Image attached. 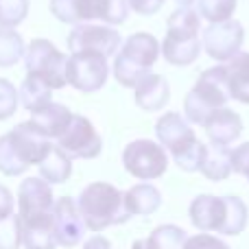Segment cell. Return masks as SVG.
Instances as JSON below:
<instances>
[{
  "instance_id": "6da1fadb",
  "label": "cell",
  "mask_w": 249,
  "mask_h": 249,
  "mask_svg": "<svg viewBox=\"0 0 249 249\" xmlns=\"http://www.w3.org/2000/svg\"><path fill=\"white\" fill-rule=\"evenodd\" d=\"M53 149V142L31 121L20 123L0 138V173L16 177L39 164Z\"/></svg>"
},
{
  "instance_id": "7a4b0ae2",
  "label": "cell",
  "mask_w": 249,
  "mask_h": 249,
  "mask_svg": "<svg viewBox=\"0 0 249 249\" xmlns=\"http://www.w3.org/2000/svg\"><path fill=\"white\" fill-rule=\"evenodd\" d=\"M77 208L88 230L103 232L112 225L127 223L131 214L124 208V193L107 181H92L81 190Z\"/></svg>"
},
{
  "instance_id": "3957f363",
  "label": "cell",
  "mask_w": 249,
  "mask_h": 249,
  "mask_svg": "<svg viewBox=\"0 0 249 249\" xmlns=\"http://www.w3.org/2000/svg\"><path fill=\"white\" fill-rule=\"evenodd\" d=\"M168 31L164 37L160 53L173 66H190L199 59L201 53V16L190 7H177L168 16Z\"/></svg>"
},
{
  "instance_id": "277c9868",
  "label": "cell",
  "mask_w": 249,
  "mask_h": 249,
  "mask_svg": "<svg viewBox=\"0 0 249 249\" xmlns=\"http://www.w3.org/2000/svg\"><path fill=\"white\" fill-rule=\"evenodd\" d=\"M160 57V42L151 33H133L124 39L114 59V77L124 88H136Z\"/></svg>"
},
{
  "instance_id": "5b68a950",
  "label": "cell",
  "mask_w": 249,
  "mask_h": 249,
  "mask_svg": "<svg viewBox=\"0 0 249 249\" xmlns=\"http://www.w3.org/2000/svg\"><path fill=\"white\" fill-rule=\"evenodd\" d=\"M228 99H230V92H228V72H225V66L208 68L197 79L193 90L186 94V101H184L186 121H190L195 124H206V121L216 109L228 103Z\"/></svg>"
},
{
  "instance_id": "8992f818",
  "label": "cell",
  "mask_w": 249,
  "mask_h": 249,
  "mask_svg": "<svg viewBox=\"0 0 249 249\" xmlns=\"http://www.w3.org/2000/svg\"><path fill=\"white\" fill-rule=\"evenodd\" d=\"M24 64L29 74H35L48 83L51 90L66 86V64L68 57L48 39H33L24 51Z\"/></svg>"
},
{
  "instance_id": "52a82bcc",
  "label": "cell",
  "mask_w": 249,
  "mask_h": 249,
  "mask_svg": "<svg viewBox=\"0 0 249 249\" xmlns=\"http://www.w3.org/2000/svg\"><path fill=\"white\" fill-rule=\"evenodd\" d=\"M123 166L129 175L138 177L142 181L158 179L168 168V153L160 142L138 138L129 142L123 151Z\"/></svg>"
},
{
  "instance_id": "ba28073f",
  "label": "cell",
  "mask_w": 249,
  "mask_h": 249,
  "mask_svg": "<svg viewBox=\"0 0 249 249\" xmlns=\"http://www.w3.org/2000/svg\"><path fill=\"white\" fill-rule=\"evenodd\" d=\"M109 77L107 57L101 53H70L66 64V83L79 92H96L105 86Z\"/></svg>"
},
{
  "instance_id": "9c48e42d",
  "label": "cell",
  "mask_w": 249,
  "mask_h": 249,
  "mask_svg": "<svg viewBox=\"0 0 249 249\" xmlns=\"http://www.w3.org/2000/svg\"><path fill=\"white\" fill-rule=\"evenodd\" d=\"M57 146L70 160H92L99 158L101 149H103V140H101L99 131L94 129V124L86 116L74 114L70 124L66 127V131L57 138Z\"/></svg>"
},
{
  "instance_id": "30bf717a",
  "label": "cell",
  "mask_w": 249,
  "mask_h": 249,
  "mask_svg": "<svg viewBox=\"0 0 249 249\" xmlns=\"http://www.w3.org/2000/svg\"><path fill=\"white\" fill-rule=\"evenodd\" d=\"M121 48V33L114 26L105 24H77L68 35V51L70 53H101L112 57Z\"/></svg>"
},
{
  "instance_id": "8fae6325",
  "label": "cell",
  "mask_w": 249,
  "mask_h": 249,
  "mask_svg": "<svg viewBox=\"0 0 249 249\" xmlns=\"http://www.w3.org/2000/svg\"><path fill=\"white\" fill-rule=\"evenodd\" d=\"M243 39H245V31L238 20H225L210 24L203 31L201 46L212 59L216 61H230L241 53Z\"/></svg>"
},
{
  "instance_id": "7c38bea8",
  "label": "cell",
  "mask_w": 249,
  "mask_h": 249,
  "mask_svg": "<svg viewBox=\"0 0 249 249\" xmlns=\"http://www.w3.org/2000/svg\"><path fill=\"white\" fill-rule=\"evenodd\" d=\"M55 206V195H53L51 184L42 177H26L18 188V216L20 223L42 219V216L53 214Z\"/></svg>"
},
{
  "instance_id": "4fadbf2b",
  "label": "cell",
  "mask_w": 249,
  "mask_h": 249,
  "mask_svg": "<svg viewBox=\"0 0 249 249\" xmlns=\"http://www.w3.org/2000/svg\"><path fill=\"white\" fill-rule=\"evenodd\" d=\"M53 223H55L57 245L74 247L86 236V223L81 219V212L72 197H59L53 206Z\"/></svg>"
},
{
  "instance_id": "5bb4252c",
  "label": "cell",
  "mask_w": 249,
  "mask_h": 249,
  "mask_svg": "<svg viewBox=\"0 0 249 249\" xmlns=\"http://www.w3.org/2000/svg\"><path fill=\"white\" fill-rule=\"evenodd\" d=\"M155 136H158L160 144L168 151L171 155H177L190 146L197 136L190 129V124L186 118H181V114L177 112H168L164 114L162 118H158V124H155Z\"/></svg>"
},
{
  "instance_id": "9a60e30c",
  "label": "cell",
  "mask_w": 249,
  "mask_h": 249,
  "mask_svg": "<svg viewBox=\"0 0 249 249\" xmlns=\"http://www.w3.org/2000/svg\"><path fill=\"white\" fill-rule=\"evenodd\" d=\"M203 127H206V133L210 138V144H216V146H230L243 133L241 116L234 109H228V107H219L208 118Z\"/></svg>"
},
{
  "instance_id": "2e32d148",
  "label": "cell",
  "mask_w": 249,
  "mask_h": 249,
  "mask_svg": "<svg viewBox=\"0 0 249 249\" xmlns=\"http://www.w3.org/2000/svg\"><path fill=\"white\" fill-rule=\"evenodd\" d=\"M190 221L199 232H216L223 223V197L214 195H199L190 203Z\"/></svg>"
},
{
  "instance_id": "e0dca14e",
  "label": "cell",
  "mask_w": 249,
  "mask_h": 249,
  "mask_svg": "<svg viewBox=\"0 0 249 249\" xmlns=\"http://www.w3.org/2000/svg\"><path fill=\"white\" fill-rule=\"evenodd\" d=\"M136 103L144 112H158L171 101V86L162 74H146L136 88Z\"/></svg>"
},
{
  "instance_id": "ac0fdd59",
  "label": "cell",
  "mask_w": 249,
  "mask_h": 249,
  "mask_svg": "<svg viewBox=\"0 0 249 249\" xmlns=\"http://www.w3.org/2000/svg\"><path fill=\"white\" fill-rule=\"evenodd\" d=\"M74 114L70 112L66 105L61 103H55V101H51L48 105H44L42 109H37V112L31 114L29 121L35 124V127L39 129V131L44 133V136L48 138V140H53V138H59L61 133L66 131V127L70 124Z\"/></svg>"
},
{
  "instance_id": "d6986e66",
  "label": "cell",
  "mask_w": 249,
  "mask_h": 249,
  "mask_svg": "<svg viewBox=\"0 0 249 249\" xmlns=\"http://www.w3.org/2000/svg\"><path fill=\"white\" fill-rule=\"evenodd\" d=\"M101 0H51V13L66 24H88L99 20Z\"/></svg>"
},
{
  "instance_id": "ffe728a7",
  "label": "cell",
  "mask_w": 249,
  "mask_h": 249,
  "mask_svg": "<svg viewBox=\"0 0 249 249\" xmlns=\"http://www.w3.org/2000/svg\"><path fill=\"white\" fill-rule=\"evenodd\" d=\"M162 206V193L153 184H136L124 193V208L131 216H149Z\"/></svg>"
},
{
  "instance_id": "44dd1931",
  "label": "cell",
  "mask_w": 249,
  "mask_h": 249,
  "mask_svg": "<svg viewBox=\"0 0 249 249\" xmlns=\"http://www.w3.org/2000/svg\"><path fill=\"white\" fill-rule=\"evenodd\" d=\"M228 92L230 99L249 105V53H238L228 61Z\"/></svg>"
},
{
  "instance_id": "7402d4cb",
  "label": "cell",
  "mask_w": 249,
  "mask_h": 249,
  "mask_svg": "<svg viewBox=\"0 0 249 249\" xmlns=\"http://www.w3.org/2000/svg\"><path fill=\"white\" fill-rule=\"evenodd\" d=\"M22 245L26 249H55L57 238L53 214L22 223Z\"/></svg>"
},
{
  "instance_id": "603a6c76",
  "label": "cell",
  "mask_w": 249,
  "mask_h": 249,
  "mask_svg": "<svg viewBox=\"0 0 249 249\" xmlns=\"http://www.w3.org/2000/svg\"><path fill=\"white\" fill-rule=\"evenodd\" d=\"M37 166H39V177L51 186L64 184V181H68V177L72 175V160L55 144H53V149L48 151L46 158H44Z\"/></svg>"
},
{
  "instance_id": "cb8c5ba5",
  "label": "cell",
  "mask_w": 249,
  "mask_h": 249,
  "mask_svg": "<svg viewBox=\"0 0 249 249\" xmlns=\"http://www.w3.org/2000/svg\"><path fill=\"white\" fill-rule=\"evenodd\" d=\"M201 173L210 181H223L232 175V149L210 144L201 164Z\"/></svg>"
},
{
  "instance_id": "d4e9b609",
  "label": "cell",
  "mask_w": 249,
  "mask_h": 249,
  "mask_svg": "<svg viewBox=\"0 0 249 249\" xmlns=\"http://www.w3.org/2000/svg\"><path fill=\"white\" fill-rule=\"evenodd\" d=\"M18 92H20L22 107L31 114L42 109L44 105H48L53 101V90L48 88V83L42 81L39 77H35V74H26V79L22 81Z\"/></svg>"
},
{
  "instance_id": "484cf974",
  "label": "cell",
  "mask_w": 249,
  "mask_h": 249,
  "mask_svg": "<svg viewBox=\"0 0 249 249\" xmlns=\"http://www.w3.org/2000/svg\"><path fill=\"white\" fill-rule=\"evenodd\" d=\"M247 206L238 197H223V223L219 228V234L223 236H238L247 228Z\"/></svg>"
},
{
  "instance_id": "4316f807",
  "label": "cell",
  "mask_w": 249,
  "mask_h": 249,
  "mask_svg": "<svg viewBox=\"0 0 249 249\" xmlns=\"http://www.w3.org/2000/svg\"><path fill=\"white\" fill-rule=\"evenodd\" d=\"M26 44L16 29L0 26V68H11L24 57Z\"/></svg>"
},
{
  "instance_id": "83f0119b",
  "label": "cell",
  "mask_w": 249,
  "mask_h": 249,
  "mask_svg": "<svg viewBox=\"0 0 249 249\" xmlns=\"http://www.w3.org/2000/svg\"><path fill=\"white\" fill-rule=\"evenodd\" d=\"M186 238L188 236H186V232L181 228L166 223L155 228L151 232V236L146 238V243H149L151 249H184Z\"/></svg>"
},
{
  "instance_id": "f1b7e54d",
  "label": "cell",
  "mask_w": 249,
  "mask_h": 249,
  "mask_svg": "<svg viewBox=\"0 0 249 249\" xmlns=\"http://www.w3.org/2000/svg\"><path fill=\"white\" fill-rule=\"evenodd\" d=\"M236 11V0H199V16L206 18L210 24L232 20Z\"/></svg>"
},
{
  "instance_id": "f546056e",
  "label": "cell",
  "mask_w": 249,
  "mask_h": 249,
  "mask_svg": "<svg viewBox=\"0 0 249 249\" xmlns=\"http://www.w3.org/2000/svg\"><path fill=\"white\" fill-rule=\"evenodd\" d=\"M29 0H0V26L16 29L29 16Z\"/></svg>"
},
{
  "instance_id": "4dcf8cb0",
  "label": "cell",
  "mask_w": 249,
  "mask_h": 249,
  "mask_svg": "<svg viewBox=\"0 0 249 249\" xmlns=\"http://www.w3.org/2000/svg\"><path fill=\"white\" fill-rule=\"evenodd\" d=\"M206 149L208 146L203 144L201 140H195L190 146H186L181 153L173 155L175 164L186 173H197L201 171V164H203V158H206Z\"/></svg>"
},
{
  "instance_id": "1f68e13d",
  "label": "cell",
  "mask_w": 249,
  "mask_h": 249,
  "mask_svg": "<svg viewBox=\"0 0 249 249\" xmlns=\"http://www.w3.org/2000/svg\"><path fill=\"white\" fill-rule=\"evenodd\" d=\"M129 16V0H101L99 2V20L105 24L116 26L123 24Z\"/></svg>"
},
{
  "instance_id": "d6a6232c",
  "label": "cell",
  "mask_w": 249,
  "mask_h": 249,
  "mask_svg": "<svg viewBox=\"0 0 249 249\" xmlns=\"http://www.w3.org/2000/svg\"><path fill=\"white\" fill-rule=\"evenodd\" d=\"M22 247V223L20 216L11 214L0 221V249H20Z\"/></svg>"
},
{
  "instance_id": "836d02e7",
  "label": "cell",
  "mask_w": 249,
  "mask_h": 249,
  "mask_svg": "<svg viewBox=\"0 0 249 249\" xmlns=\"http://www.w3.org/2000/svg\"><path fill=\"white\" fill-rule=\"evenodd\" d=\"M20 107V92L9 79L0 77V121H7Z\"/></svg>"
},
{
  "instance_id": "e575fe53",
  "label": "cell",
  "mask_w": 249,
  "mask_h": 249,
  "mask_svg": "<svg viewBox=\"0 0 249 249\" xmlns=\"http://www.w3.org/2000/svg\"><path fill=\"white\" fill-rule=\"evenodd\" d=\"M184 249H230V245L221 238L212 236V234H195V236H188L186 238V245Z\"/></svg>"
},
{
  "instance_id": "d590c367",
  "label": "cell",
  "mask_w": 249,
  "mask_h": 249,
  "mask_svg": "<svg viewBox=\"0 0 249 249\" xmlns=\"http://www.w3.org/2000/svg\"><path fill=\"white\" fill-rule=\"evenodd\" d=\"M232 171L247 177L249 181V142H243L241 146L232 149Z\"/></svg>"
},
{
  "instance_id": "8d00e7d4",
  "label": "cell",
  "mask_w": 249,
  "mask_h": 249,
  "mask_svg": "<svg viewBox=\"0 0 249 249\" xmlns=\"http://www.w3.org/2000/svg\"><path fill=\"white\" fill-rule=\"evenodd\" d=\"M11 214H16V199L7 186L0 184V221L9 219Z\"/></svg>"
},
{
  "instance_id": "74e56055",
  "label": "cell",
  "mask_w": 249,
  "mask_h": 249,
  "mask_svg": "<svg viewBox=\"0 0 249 249\" xmlns=\"http://www.w3.org/2000/svg\"><path fill=\"white\" fill-rule=\"evenodd\" d=\"M164 0H129V9H133L140 16H153L162 9Z\"/></svg>"
},
{
  "instance_id": "f35d334b",
  "label": "cell",
  "mask_w": 249,
  "mask_h": 249,
  "mask_svg": "<svg viewBox=\"0 0 249 249\" xmlns=\"http://www.w3.org/2000/svg\"><path fill=\"white\" fill-rule=\"evenodd\" d=\"M83 249H114V247H112V243H109L105 236L94 234L92 238H88V241L83 243Z\"/></svg>"
},
{
  "instance_id": "ab89813d",
  "label": "cell",
  "mask_w": 249,
  "mask_h": 249,
  "mask_svg": "<svg viewBox=\"0 0 249 249\" xmlns=\"http://www.w3.org/2000/svg\"><path fill=\"white\" fill-rule=\"evenodd\" d=\"M131 249H151V247H149V243H146V238H140V241L133 243Z\"/></svg>"
},
{
  "instance_id": "60d3db41",
  "label": "cell",
  "mask_w": 249,
  "mask_h": 249,
  "mask_svg": "<svg viewBox=\"0 0 249 249\" xmlns=\"http://www.w3.org/2000/svg\"><path fill=\"white\" fill-rule=\"evenodd\" d=\"M175 2H177V7H190L195 0H175Z\"/></svg>"
}]
</instances>
